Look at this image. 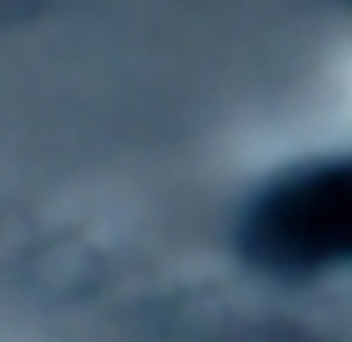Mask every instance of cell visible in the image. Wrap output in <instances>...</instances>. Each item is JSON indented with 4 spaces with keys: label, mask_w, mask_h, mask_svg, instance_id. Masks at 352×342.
Instances as JSON below:
<instances>
[]
</instances>
